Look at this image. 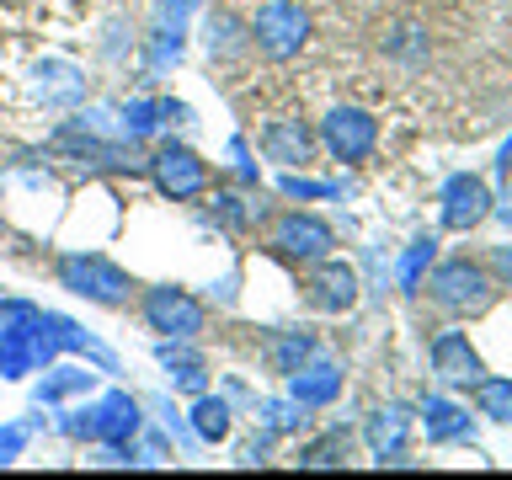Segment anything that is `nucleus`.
I'll return each mask as SVG.
<instances>
[{
	"label": "nucleus",
	"instance_id": "1a4fd4ad",
	"mask_svg": "<svg viewBox=\"0 0 512 480\" xmlns=\"http://www.w3.org/2000/svg\"><path fill=\"white\" fill-rule=\"evenodd\" d=\"M256 144H262V155L278 160V166H310V155H315V134L299 118H272Z\"/></svg>",
	"mask_w": 512,
	"mask_h": 480
},
{
	"label": "nucleus",
	"instance_id": "6e6552de",
	"mask_svg": "<svg viewBox=\"0 0 512 480\" xmlns=\"http://www.w3.org/2000/svg\"><path fill=\"white\" fill-rule=\"evenodd\" d=\"M315 272L304 278V304L310 310H326V315H342L358 304V272H352L347 262H336V256H320V262H310Z\"/></svg>",
	"mask_w": 512,
	"mask_h": 480
},
{
	"label": "nucleus",
	"instance_id": "4468645a",
	"mask_svg": "<svg viewBox=\"0 0 512 480\" xmlns=\"http://www.w3.org/2000/svg\"><path fill=\"white\" fill-rule=\"evenodd\" d=\"M198 432H203V438H224V432H230V422H224V411L214 406V400H203V406H198Z\"/></svg>",
	"mask_w": 512,
	"mask_h": 480
},
{
	"label": "nucleus",
	"instance_id": "ddd939ff",
	"mask_svg": "<svg viewBox=\"0 0 512 480\" xmlns=\"http://www.w3.org/2000/svg\"><path fill=\"white\" fill-rule=\"evenodd\" d=\"M475 400H480V411H486L491 422H512V379H486L475 390Z\"/></svg>",
	"mask_w": 512,
	"mask_h": 480
},
{
	"label": "nucleus",
	"instance_id": "7ed1b4c3",
	"mask_svg": "<svg viewBox=\"0 0 512 480\" xmlns=\"http://www.w3.org/2000/svg\"><path fill=\"white\" fill-rule=\"evenodd\" d=\"M304 38H310V16H304L294 0H272L251 16V43L262 48L267 59H294Z\"/></svg>",
	"mask_w": 512,
	"mask_h": 480
},
{
	"label": "nucleus",
	"instance_id": "39448f33",
	"mask_svg": "<svg viewBox=\"0 0 512 480\" xmlns=\"http://www.w3.org/2000/svg\"><path fill=\"white\" fill-rule=\"evenodd\" d=\"M59 283L75 288V294H86V299H96V304H128V294H134V283H128L107 256H64Z\"/></svg>",
	"mask_w": 512,
	"mask_h": 480
},
{
	"label": "nucleus",
	"instance_id": "f03ea898",
	"mask_svg": "<svg viewBox=\"0 0 512 480\" xmlns=\"http://www.w3.org/2000/svg\"><path fill=\"white\" fill-rule=\"evenodd\" d=\"M139 315H144V326H150L155 336H198L203 331V304L187 294V288H176V283H155V288H144V299H139Z\"/></svg>",
	"mask_w": 512,
	"mask_h": 480
},
{
	"label": "nucleus",
	"instance_id": "f8f14e48",
	"mask_svg": "<svg viewBox=\"0 0 512 480\" xmlns=\"http://www.w3.org/2000/svg\"><path fill=\"white\" fill-rule=\"evenodd\" d=\"M315 352V336H299V331H288V336H278V342H272V368H278V374H299V363L310 358Z\"/></svg>",
	"mask_w": 512,
	"mask_h": 480
},
{
	"label": "nucleus",
	"instance_id": "9b49d317",
	"mask_svg": "<svg viewBox=\"0 0 512 480\" xmlns=\"http://www.w3.org/2000/svg\"><path fill=\"white\" fill-rule=\"evenodd\" d=\"M491 214V192L486 182H475V176H459L454 187H448V208H443V224L448 230H470Z\"/></svg>",
	"mask_w": 512,
	"mask_h": 480
},
{
	"label": "nucleus",
	"instance_id": "423d86ee",
	"mask_svg": "<svg viewBox=\"0 0 512 480\" xmlns=\"http://www.w3.org/2000/svg\"><path fill=\"white\" fill-rule=\"evenodd\" d=\"M267 246L283 256V262H320V256H331L336 246V235H331V224L326 219H315V214H283L278 224H272V235H267Z\"/></svg>",
	"mask_w": 512,
	"mask_h": 480
},
{
	"label": "nucleus",
	"instance_id": "20e7f679",
	"mask_svg": "<svg viewBox=\"0 0 512 480\" xmlns=\"http://www.w3.org/2000/svg\"><path fill=\"white\" fill-rule=\"evenodd\" d=\"M320 144L331 150V160H347V166H358V160L374 155V144H379V123L368 118L363 107H336L320 118Z\"/></svg>",
	"mask_w": 512,
	"mask_h": 480
},
{
	"label": "nucleus",
	"instance_id": "f257e3e1",
	"mask_svg": "<svg viewBox=\"0 0 512 480\" xmlns=\"http://www.w3.org/2000/svg\"><path fill=\"white\" fill-rule=\"evenodd\" d=\"M427 299L438 304L443 315H486L491 310V299H496V278L480 262H470V256H454V262H443L438 272H432V283H427Z\"/></svg>",
	"mask_w": 512,
	"mask_h": 480
},
{
	"label": "nucleus",
	"instance_id": "0eeeda50",
	"mask_svg": "<svg viewBox=\"0 0 512 480\" xmlns=\"http://www.w3.org/2000/svg\"><path fill=\"white\" fill-rule=\"evenodd\" d=\"M150 176L166 198H203L208 192V160L192 155L187 144H160L150 155Z\"/></svg>",
	"mask_w": 512,
	"mask_h": 480
},
{
	"label": "nucleus",
	"instance_id": "9d476101",
	"mask_svg": "<svg viewBox=\"0 0 512 480\" xmlns=\"http://www.w3.org/2000/svg\"><path fill=\"white\" fill-rule=\"evenodd\" d=\"M432 368H438V379L443 384H480V358H475V347L464 342L459 331H443L438 342H432Z\"/></svg>",
	"mask_w": 512,
	"mask_h": 480
}]
</instances>
